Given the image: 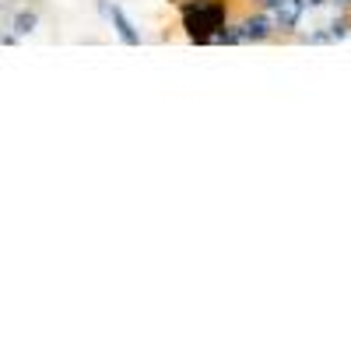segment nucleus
<instances>
[{"label": "nucleus", "instance_id": "nucleus-1", "mask_svg": "<svg viewBox=\"0 0 351 351\" xmlns=\"http://www.w3.org/2000/svg\"><path fill=\"white\" fill-rule=\"evenodd\" d=\"M183 25L193 43H215L225 25V4L221 0H193L183 8Z\"/></svg>", "mask_w": 351, "mask_h": 351}, {"label": "nucleus", "instance_id": "nucleus-2", "mask_svg": "<svg viewBox=\"0 0 351 351\" xmlns=\"http://www.w3.org/2000/svg\"><path fill=\"white\" fill-rule=\"evenodd\" d=\"M302 11H306V0H281V4L274 8V14H278V28H285V32H291V28L299 25Z\"/></svg>", "mask_w": 351, "mask_h": 351}, {"label": "nucleus", "instance_id": "nucleus-3", "mask_svg": "<svg viewBox=\"0 0 351 351\" xmlns=\"http://www.w3.org/2000/svg\"><path fill=\"white\" fill-rule=\"evenodd\" d=\"M239 28H243V39H246V43H260V39H267V36H271V21L263 18V14L246 18Z\"/></svg>", "mask_w": 351, "mask_h": 351}, {"label": "nucleus", "instance_id": "nucleus-4", "mask_svg": "<svg viewBox=\"0 0 351 351\" xmlns=\"http://www.w3.org/2000/svg\"><path fill=\"white\" fill-rule=\"evenodd\" d=\"M109 18H112V28L120 32V39L127 43V46H137L141 43V36L134 32V25H130V18L120 11V8H109Z\"/></svg>", "mask_w": 351, "mask_h": 351}, {"label": "nucleus", "instance_id": "nucleus-5", "mask_svg": "<svg viewBox=\"0 0 351 351\" xmlns=\"http://www.w3.org/2000/svg\"><path fill=\"white\" fill-rule=\"evenodd\" d=\"M36 14L32 11H21L18 18H14V36H28V32H32V28H36Z\"/></svg>", "mask_w": 351, "mask_h": 351}, {"label": "nucleus", "instance_id": "nucleus-6", "mask_svg": "<svg viewBox=\"0 0 351 351\" xmlns=\"http://www.w3.org/2000/svg\"><path fill=\"white\" fill-rule=\"evenodd\" d=\"M348 32H351V21L348 18H334L330 21V39H344Z\"/></svg>", "mask_w": 351, "mask_h": 351}, {"label": "nucleus", "instance_id": "nucleus-7", "mask_svg": "<svg viewBox=\"0 0 351 351\" xmlns=\"http://www.w3.org/2000/svg\"><path fill=\"white\" fill-rule=\"evenodd\" d=\"M260 4H263V8H278V4H281V0H260Z\"/></svg>", "mask_w": 351, "mask_h": 351}, {"label": "nucleus", "instance_id": "nucleus-8", "mask_svg": "<svg viewBox=\"0 0 351 351\" xmlns=\"http://www.w3.org/2000/svg\"><path fill=\"white\" fill-rule=\"evenodd\" d=\"M319 4H327V0H306V8H319Z\"/></svg>", "mask_w": 351, "mask_h": 351}, {"label": "nucleus", "instance_id": "nucleus-9", "mask_svg": "<svg viewBox=\"0 0 351 351\" xmlns=\"http://www.w3.org/2000/svg\"><path fill=\"white\" fill-rule=\"evenodd\" d=\"M341 4H351V0H341Z\"/></svg>", "mask_w": 351, "mask_h": 351}]
</instances>
